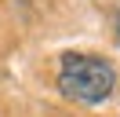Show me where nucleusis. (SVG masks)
Segmentation results:
<instances>
[{
  "label": "nucleus",
  "mask_w": 120,
  "mask_h": 117,
  "mask_svg": "<svg viewBox=\"0 0 120 117\" xmlns=\"http://www.w3.org/2000/svg\"><path fill=\"white\" fill-rule=\"evenodd\" d=\"M58 88L73 102L98 106V102H105L116 92V70L102 55L69 51V55H62V66H58Z\"/></svg>",
  "instance_id": "nucleus-1"
},
{
  "label": "nucleus",
  "mask_w": 120,
  "mask_h": 117,
  "mask_svg": "<svg viewBox=\"0 0 120 117\" xmlns=\"http://www.w3.org/2000/svg\"><path fill=\"white\" fill-rule=\"evenodd\" d=\"M116 37H120V22H116Z\"/></svg>",
  "instance_id": "nucleus-2"
}]
</instances>
